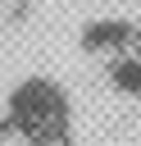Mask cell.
<instances>
[{"mask_svg":"<svg viewBox=\"0 0 141 146\" xmlns=\"http://www.w3.org/2000/svg\"><path fill=\"white\" fill-rule=\"evenodd\" d=\"M5 119H9V132L23 146H68L73 123H77V105H73V91L59 78L32 73L9 91Z\"/></svg>","mask_w":141,"mask_h":146,"instance_id":"obj_1","label":"cell"},{"mask_svg":"<svg viewBox=\"0 0 141 146\" xmlns=\"http://www.w3.org/2000/svg\"><path fill=\"white\" fill-rule=\"evenodd\" d=\"M109 87L123 91V96H132V100H141V50L114 55V64H109Z\"/></svg>","mask_w":141,"mask_h":146,"instance_id":"obj_3","label":"cell"},{"mask_svg":"<svg viewBox=\"0 0 141 146\" xmlns=\"http://www.w3.org/2000/svg\"><path fill=\"white\" fill-rule=\"evenodd\" d=\"M82 41H86V50H100V55H123V50L132 46V23H123V18H100V23H86Z\"/></svg>","mask_w":141,"mask_h":146,"instance_id":"obj_2","label":"cell"},{"mask_svg":"<svg viewBox=\"0 0 141 146\" xmlns=\"http://www.w3.org/2000/svg\"><path fill=\"white\" fill-rule=\"evenodd\" d=\"M68 146H73V141H68Z\"/></svg>","mask_w":141,"mask_h":146,"instance_id":"obj_4","label":"cell"}]
</instances>
